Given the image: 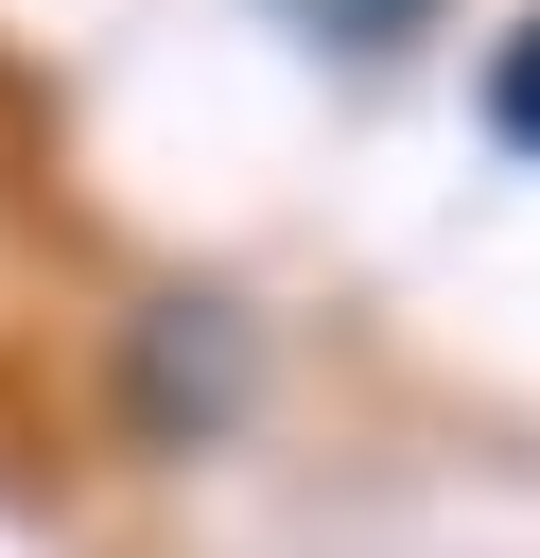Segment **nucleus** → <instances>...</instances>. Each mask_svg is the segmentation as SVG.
<instances>
[{"mask_svg": "<svg viewBox=\"0 0 540 558\" xmlns=\"http://www.w3.org/2000/svg\"><path fill=\"white\" fill-rule=\"evenodd\" d=\"M296 17H314V35H331V52H401V35H418V17H435V0H296Z\"/></svg>", "mask_w": 540, "mask_h": 558, "instance_id": "f03ea898", "label": "nucleus"}, {"mask_svg": "<svg viewBox=\"0 0 540 558\" xmlns=\"http://www.w3.org/2000/svg\"><path fill=\"white\" fill-rule=\"evenodd\" d=\"M470 105H488V140H505V157H540V0L488 35V87H470Z\"/></svg>", "mask_w": 540, "mask_h": 558, "instance_id": "f257e3e1", "label": "nucleus"}]
</instances>
